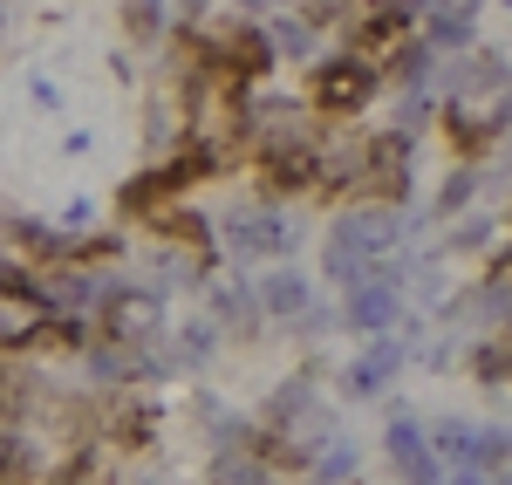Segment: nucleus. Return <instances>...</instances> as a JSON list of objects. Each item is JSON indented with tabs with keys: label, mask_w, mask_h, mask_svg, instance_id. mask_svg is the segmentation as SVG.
I'll use <instances>...</instances> for the list:
<instances>
[{
	"label": "nucleus",
	"mask_w": 512,
	"mask_h": 485,
	"mask_svg": "<svg viewBox=\"0 0 512 485\" xmlns=\"http://www.w3.org/2000/svg\"><path fill=\"white\" fill-rule=\"evenodd\" d=\"M212 178H226L219 151H212V144H198V137H185V144H171L164 158H151L144 171H130L110 205H117L123 226H144L151 212H164V205H178V199H192L198 185H212Z\"/></svg>",
	"instance_id": "nucleus-1"
},
{
	"label": "nucleus",
	"mask_w": 512,
	"mask_h": 485,
	"mask_svg": "<svg viewBox=\"0 0 512 485\" xmlns=\"http://www.w3.org/2000/svg\"><path fill=\"white\" fill-rule=\"evenodd\" d=\"M376 96H390L383 82V62L355 55V48H335V55H315L308 76H301V110L321 123H355L376 110Z\"/></svg>",
	"instance_id": "nucleus-2"
},
{
	"label": "nucleus",
	"mask_w": 512,
	"mask_h": 485,
	"mask_svg": "<svg viewBox=\"0 0 512 485\" xmlns=\"http://www.w3.org/2000/svg\"><path fill=\"white\" fill-rule=\"evenodd\" d=\"M301 240H308V226H294V205L260 199V192H253V205H233L219 219V253L239 267L246 260H294Z\"/></svg>",
	"instance_id": "nucleus-3"
},
{
	"label": "nucleus",
	"mask_w": 512,
	"mask_h": 485,
	"mask_svg": "<svg viewBox=\"0 0 512 485\" xmlns=\"http://www.w3.org/2000/svg\"><path fill=\"white\" fill-rule=\"evenodd\" d=\"M410 240V226H403V205H335V219H328V246H342L355 260H390L403 253Z\"/></svg>",
	"instance_id": "nucleus-4"
},
{
	"label": "nucleus",
	"mask_w": 512,
	"mask_h": 485,
	"mask_svg": "<svg viewBox=\"0 0 512 485\" xmlns=\"http://www.w3.org/2000/svg\"><path fill=\"white\" fill-rule=\"evenodd\" d=\"M437 137H444L451 164H485L506 144V123L492 117V103H444L437 110Z\"/></svg>",
	"instance_id": "nucleus-5"
},
{
	"label": "nucleus",
	"mask_w": 512,
	"mask_h": 485,
	"mask_svg": "<svg viewBox=\"0 0 512 485\" xmlns=\"http://www.w3.org/2000/svg\"><path fill=\"white\" fill-rule=\"evenodd\" d=\"M403 294H410V287H396L390 274H376V267H369V281H355L349 294H342V328H355L362 342L403 328Z\"/></svg>",
	"instance_id": "nucleus-6"
},
{
	"label": "nucleus",
	"mask_w": 512,
	"mask_h": 485,
	"mask_svg": "<svg viewBox=\"0 0 512 485\" xmlns=\"http://www.w3.org/2000/svg\"><path fill=\"white\" fill-rule=\"evenodd\" d=\"M144 233H151L158 246H185V253H198V260H212V267L226 260V253H219V219H212V212H198L192 199L151 212V219H144Z\"/></svg>",
	"instance_id": "nucleus-7"
},
{
	"label": "nucleus",
	"mask_w": 512,
	"mask_h": 485,
	"mask_svg": "<svg viewBox=\"0 0 512 485\" xmlns=\"http://www.w3.org/2000/svg\"><path fill=\"white\" fill-rule=\"evenodd\" d=\"M403 363H410V335H369V349L349 363V376H342V390L349 397H383L396 376H403Z\"/></svg>",
	"instance_id": "nucleus-8"
},
{
	"label": "nucleus",
	"mask_w": 512,
	"mask_h": 485,
	"mask_svg": "<svg viewBox=\"0 0 512 485\" xmlns=\"http://www.w3.org/2000/svg\"><path fill=\"white\" fill-rule=\"evenodd\" d=\"M383 451H390V465L403 472L410 485H444V458H437L431 431L424 424H410V417H390V431H383Z\"/></svg>",
	"instance_id": "nucleus-9"
},
{
	"label": "nucleus",
	"mask_w": 512,
	"mask_h": 485,
	"mask_svg": "<svg viewBox=\"0 0 512 485\" xmlns=\"http://www.w3.org/2000/svg\"><path fill=\"white\" fill-rule=\"evenodd\" d=\"M260 308H267V322H301L308 308H315V281L294 267V260H274L267 274H260Z\"/></svg>",
	"instance_id": "nucleus-10"
},
{
	"label": "nucleus",
	"mask_w": 512,
	"mask_h": 485,
	"mask_svg": "<svg viewBox=\"0 0 512 485\" xmlns=\"http://www.w3.org/2000/svg\"><path fill=\"white\" fill-rule=\"evenodd\" d=\"M158 431H164V410L151 404V397H137V390H130L123 404H110V445H117V451L137 458V451L158 445Z\"/></svg>",
	"instance_id": "nucleus-11"
},
{
	"label": "nucleus",
	"mask_w": 512,
	"mask_h": 485,
	"mask_svg": "<svg viewBox=\"0 0 512 485\" xmlns=\"http://www.w3.org/2000/svg\"><path fill=\"white\" fill-rule=\"evenodd\" d=\"M437 69H444V55H437L431 35L417 28V35H410V41L390 55V62H383V82H390V96H396V89H431Z\"/></svg>",
	"instance_id": "nucleus-12"
},
{
	"label": "nucleus",
	"mask_w": 512,
	"mask_h": 485,
	"mask_svg": "<svg viewBox=\"0 0 512 485\" xmlns=\"http://www.w3.org/2000/svg\"><path fill=\"white\" fill-rule=\"evenodd\" d=\"M212 322H219V328H239V342H253V328L267 322L260 287H253V281H219V287H212Z\"/></svg>",
	"instance_id": "nucleus-13"
},
{
	"label": "nucleus",
	"mask_w": 512,
	"mask_h": 485,
	"mask_svg": "<svg viewBox=\"0 0 512 485\" xmlns=\"http://www.w3.org/2000/svg\"><path fill=\"white\" fill-rule=\"evenodd\" d=\"M267 35H274V48H280V62H315L321 55V28L301 14V7H287V14H267Z\"/></svg>",
	"instance_id": "nucleus-14"
},
{
	"label": "nucleus",
	"mask_w": 512,
	"mask_h": 485,
	"mask_svg": "<svg viewBox=\"0 0 512 485\" xmlns=\"http://www.w3.org/2000/svg\"><path fill=\"white\" fill-rule=\"evenodd\" d=\"M431 445H437L444 465L478 472V424H465V417H437V424H431Z\"/></svg>",
	"instance_id": "nucleus-15"
},
{
	"label": "nucleus",
	"mask_w": 512,
	"mask_h": 485,
	"mask_svg": "<svg viewBox=\"0 0 512 485\" xmlns=\"http://www.w3.org/2000/svg\"><path fill=\"white\" fill-rule=\"evenodd\" d=\"M219 356V322H185V328H171V363L178 369H205Z\"/></svg>",
	"instance_id": "nucleus-16"
},
{
	"label": "nucleus",
	"mask_w": 512,
	"mask_h": 485,
	"mask_svg": "<svg viewBox=\"0 0 512 485\" xmlns=\"http://www.w3.org/2000/svg\"><path fill=\"white\" fill-rule=\"evenodd\" d=\"M478 185H485V178H478V164H451V171H444V185H437V199H431V219H458V212L478 199Z\"/></svg>",
	"instance_id": "nucleus-17"
},
{
	"label": "nucleus",
	"mask_w": 512,
	"mask_h": 485,
	"mask_svg": "<svg viewBox=\"0 0 512 485\" xmlns=\"http://www.w3.org/2000/svg\"><path fill=\"white\" fill-rule=\"evenodd\" d=\"M506 240V219H485V212H465L451 233H444V253H492Z\"/></svg>",
	"instance_id": "nucleus-18"
},
{
	"label": "nucleus",
	"mask_w": 512,
	"mask_h": 485,
	"mask_svg": "<svg viewBox=\"0 0 512 485\" xmlns=\"http://www.w3.org/2000/svg\"><path fill=\"white\" fill-rule=\"evenodd\" d=\"M226 0H171V21H205V14H219Z\"/></svg>",
	"instance_id": "nucleus-19"
},
{
	"label": "nucleus",
	"mask_w": 512,
	"mask_h": 485,
	"mask_svg": "<svg viewBox=\"0 0 512 485\" xmlns=\"http://www.w3.org/2000/svg\"><path fill=\"white\" fill-rule=\"evenodd\" d=\"M431 14H451V21H478V14H485V0H437Z\"/></svg>",
	"instance_id": "nucleus-20"
},
{
	"label": "nucleus",
	"mask_w": 512,
	"mask_h": 485,
	"mask_svg": "<svg viewBox=\"0 0 512 485\" xmlns=\"http://www.w3.org/2000/svg\"><path fill=\"white\" fill-rule=\"evenodd\" d=\"M226 7H233V14H253V21H260V14H267L274 0H226Z\"/></svg>",
	"instance_id": "nucleus-21"
},
{
	"label": "nucleus",
	"mask_w": 512,
	"mask_h": 485,
	"mask_svg": "<svg viewBox=\"0 0 512 485\" xmlns=\"http://www.w3.org/2000/svg\"><path fill=\"white\" fill-rule=\"evenodd\" d=\"M492 485H512V472H492Z\"/></svg>",
	"instance_id": "nucleus-22"
},
{
	"label": "nucleus",
	"mask_w": 512,
	"mask_h": 485,
	"mask_svg": "<svg viewBox=\"0 0 512 485\" xmlns=\"http://www.w3.org/2000/svg\"><path fill=\"white\" fill-rule=\"evenodd\" d=\"M499 7H506V14H512V0H499Z\"/></svg>",
	"instance_id": "nucleus-23"
}]
</instances>
